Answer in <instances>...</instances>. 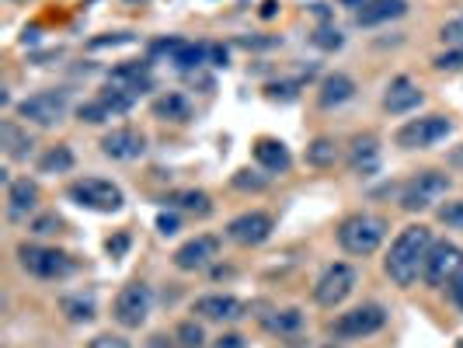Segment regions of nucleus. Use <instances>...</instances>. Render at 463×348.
<instances>
[{
	"instance_id": "nucleus-1",
	"label": "nucleus",
	"mask_w": 463,
	"mask_h": 348,
	"mask_svg": "<svg viewBox=\"0 0 463 348\" xmlns=\"http://www.w3.org/2000/svg\"><path fill=\"white\" fill-rule=\"evenodd\" d=\"M432 244H436V240H432V230L421 227V223H411V227H404V230L397 233L391 251L383 258V272L391 276V282L401 286V289H408V286L421 276Z\"/></svg>"
},
{
	"instance_id": "nucleus-2",
	"label": "nucleus",
	"mask_w": 463,
	"mask_h": 348,
	"mask_svg": "<svg viewBox=\"0 0 463 348\" xmlns=\"http://www.w3.org/2000/svg\"><path fill=\"white\" fill-rule=\"evenodd\" d=\"M383 237H387V220L383 216H373V212H355V216L342 220V227H338L342 251L355 258L373 255L383 244Z\"/></svg>"
},
{
	"instance_id": "nucleus-3",
	"label": "nucleus",
	"mask_w": 463,
	"mask_h": 348,
	"mask_svg": "<svg viewBox=\"0 0 463 348\" xmlns=\"http://www.w3.org/2000/svg\"><path fill=\"white\" fill-rule=\"evenodd\" d=\"M449 188H453L449 174H442V171H421L418 178H411L408 185L401 188V209H404V212L432 209L436 202L446 199Z\"/></svg>"
},
{
	"instance_id": "nucleus-4",
	"label": "nucleus",
	"mask_w": 463,
	"mask_h": 348,
	"mask_svg": "<svg viewBox=\"0 0 463 348\" xmlns=\"http://www.w3.org/2000/svg\"><path fill=\"white\" fill-rule=\"evenodd\" d=\"M150 306H154V293L146 282H129L118 289L116 303H112V317H116L118 327L126 331H137V327L146 324L150 317Z\"/></svg>"
},
{
	"instance_id": "nucleus-5",
	"label": "nucleus",
	"mask_w": 463,
	"mask_h": 348,
	"mask_svg": "<svg viewBox=\"0 0 463 348\" xmlns=\"http://www.w3.org/2000/svg\"><path fill=\"white\" fill-rule=\"evenodd\" d=\"M18 118L24 122H32V126H56V122H63L70 112V94L67 91H39V94H28L24 101H18Z\"/></svg>"
},
{
	"instance_id": "nucleus-6",
	"label": "nucleus",
	"mask_w": 463,
	"mask_h": 348,
	"mask_svg": "<svg viewBox=\"0 0 463 348\" xmlns=\"http://www.w3.org/2000/svg\"><path fill=\"white\" fill-rule=\"evenodd\" d=\"M18 261L28 276L35 278H63L73 272V261H70L67 251H56V248H43V244H22L18 248Z\"/></svg>"
},
{
	"instance_id": "nucleus-7",
	"label": "nucleus",
	"mask_w": 463,
	"mask_h": 348,
	"mask_svg": "<svg viewBox=\"0 0 463 348\" xmlns=\"http://www.w3.org/2000/svg\"><path fill=\"white\" fill-rule=\"evenodd\" d=\"M383 324H387V310L380 303H363V306H352L345 314H338L331 321V334L335 338H370Z\"/></svg>"
},
{
	"instance_id": "nucleus-8",
	"label": "nucleus",
	"mask_w": 463,
	"mask_h": 348,
	"mask_svg": "<svg viewBox=\"0 0 463 348\" xmlns=\"http://www.w3.org/2000/svg\"><path fill=\"white\" fill-rule=\"evenodd\" d=\"M355 268L345 265V261H335V265H327L321 278L314 282V303L317 306H327V310H335L338 303H345L352 296V289H355Z\"/></svg>"
},
{
	"instance_id": "nucleus-9",
	"label": "nucleus",
	"mask_w": 463,
	"mask_h": 348,
	"mask_svg": "<svg viewBox=\"0 0 463 348\" xmlns=\"http://www.w3.org/2000/svg\"><path fill=\"white\" fill-rule=\"evenodd\" d=\"M70 199L77 206L94 209V212H118L122 209V188L105 182V178H77L70 185Z\"/></svg>"
},
{
	"instance_id": "nucleus-10",
	"label": "nucleus",
	"mask_w": 463,
	"mask_h": 348,
	"mask_svg": "<svg viewBox=\"0 0 463 348\" xmlns=\"http://www.w3.org/2000/svg\"><path fill=\"white\" fill-rule=\"evenodd\" d=\"M453 133V122L446 116H421V118H411V122H404L401 129H397V146H404V150H425V146H436L439 139H446Z\"/></svg>"
},
{
	"instance_id": "nucleus-11",
	"label": "nucleus",
	"mask_w": 463,
	"mask_h": 348,
	"mask_svg": "<svg viewBox=\"0 0 463 348\" xmlns=\"http://www.w3.org/2000/svg\"><path fill=\"white\" fill-rule=\"evenodd\" d=\"M457 272H463V248H457L453 240H436L429 258H425V268H421L425 286H432V289L449 286Z\"/></svg>"
},
{
	"instance_id": "nucleus-12",
	"label": "nucleus",
	"mask_w": 463,
	"mask_h": 348,
	"mask_svg": "<svg viewBox=\"0 0 463 348\" xmlns=\"http://www.w3.org/2000/svg\"><path fill=\"white\" fill-rule=\"evenodd\" d=\"M276 230V223H272V216L269 212H241V216H233L231 223H227V237H231L233 244H241V248H258V244H265L269 237Z\"/></svg>"
},
{
	"instance_id": "nucleus-13",
	"label": "nucleus",
	"mask_w": 463,
	"mask_h": 348,
	"mask_svg": "<svg viewBox=\"0 0 463 348\" xmlns=\"http://www.w3.org/2000/svg\"><path fill=\"white\" fill-rule=\"evenodd\" d=\"M216 255H220V237H216V233H199V237L185 240V244L175 251V268H182V272H199V268H206Z\"/></svg>"
},
{
	"instance_id": "nucleus-14",
	"label": "nucleus",
	"mask_w": 463,
	"mask_h": 348,
	"mask_svg": "<svg viewBox=\"0 0 463 348\" xmlns=\"http://www.w3.org/2000/svg\"><path fill=\"white\" fill-rule=\"evenodd\" d=\"M143 150H146V136L133 126H118L101 136V154L112 161H137L143 157Z\"/></svg>"
},
{
	"instance_id": "nucleus-15",
	"label": "nucleus",
	"mask_w": 463,
	"mask_h": 348,
	"mask_svg": "<svg viewBox=\"0 0 463 348\" xmlns=\"http://www.w3.org/2000/svg\"><path fill=\"white\" fill-rule=\"evenodd\" d=\"M192 314H199L203 321H227V324H233V321H241L244 314H248V306H244V300H237V296H223V293H209V296H199V300L192 303Z\"/></svg>"
},
{
	"instance_id": "nucleus-16",
	"label": "nucleus",
	"mask_w": 463,
	"mask_h": 348,
	"mask_svg": "<svg viewBox=\"0 0 463 348\" xmlns=\"http://www.w3.org/2000/svg\"><path fill=\"white\" fill-rule=\"evenodd\" d=\"M421 101H425V91L418 88L415 80H408V77H397V80H391V88H387V94H383V108H387L391 116L415 112Z\"/></svg>"
},
{
	"instance_id": "nucleus-17",
	"label": "nucleus",
	"mask_w": 463,
	"mask_h": 348,
	"mask_svg": "<svg viewBox=\"0 0 463 348\" xmlns=\"http://www.w3.org/2000/svg\"><path fill=\"white\" fill-rule=\"evenodd\" d=\"M105 88L137 94V98H139V94L150 88V67H146V63H126V67H116L112 73H109Z\"/></svg>"
},
{
	"instance_id": "nucleus-18",
	"label": "nucleus",
	"mask_w": 463,
	"mask_h": 348,
	"mask_svg": "<svg viewBox=\"0 0 463 348\" xmlns=\"http://www.w3.org/2000/svg\"><path fill=\"white\" fill-rule=\"evenodd\" d=\"M35 206H39V185H35V182L18 178V182L7 185V216H11V220L32 216Z\"/></svg>"
},
{
	"instance_id": "nucleus-19",
	"label": "nucleus",
	"mask_w": 463,
	"mask_h": 348,
	"mask_svg": "<svg viewBox=\"0 0 463 348\" xmlns=\"http://www.w3.org/2000/svg\"><path fill=\"white\" fill-rule=\"evenodd\" d=\"M401 14H408V4L404 0H363V7L355 11V24L373 28V24L394 22Z\"/></svg>"
},
{
	"instance_id": "nucleus-20",
	"label": "nucleus",
	"mask_w": 463,
	"mask_h": 348,
	"mask_svg": "<svg viewBox=\"0 0 463 348\" xmlns=\"http://www.w3.org/2000/svg\"><path fill=\"white\" fill-rule=\"evenodd\" d=\"M255 161L261 164L269 174H282V171H289L293 157H289V150H286V143H282V139L261 136L255 143Z\"/></svg>"
},
{
	"instance_id": "nucleus-21",
	"label": "nucleus",
	"mask_w": 463,
	"mask_h": 348,
	"mask_svg": "<svg viewBox=\"0 0 463 348\" xmlns=\"http://www.w3.org/2000/svg\"><path fill=\"white\" fill-rule=\"evenodd\" d=\"M352 94H355V80L345 77V73H331V77H325V84L317 91V101H321V108H338Z\"/></svg>"
},
{
	"instance_id": "nucleus-22",
	"label": "nucleus",
	"mask_w": 463,
	"mask_h": 348,
	"mask_svg": "<svg viewBox=\"0 0 463 348\" xmlns=\"http://www.w3.org/2000/svg\"><path fill=\"white\" fill-rule=\"evenodd\" d=\"M376 164H380V143L376 136H355L352 139V154H348V167L359 174H370L376 171Z\"/></svg>"
},
{
	"instance_id": "nucleus-23",
	"label": "nucleus",
	"mask_w": 463,
	"mask_h": 348,
	"mask_svg": "<svg viewBox=\"0 0 463 348\" xmlns=\"http://www.w3.org/2000/svg\"><path fill=\"white\" fill-rule=\"evenodd\" d=\"M154 116L164 118V122H185L192 116V101H188L185 94H161L157 101H154Z\"/></svg>"
},
{
	"instance_id": "nucleus-24",
	"label": "nucleus",
	"mask_w": 463,
	"mask_h": 348,
	"mask_svg": "<svg viewBox=\"0 0 463 348\" xmlns=\"http://www.w3.org/2000/svg\"><path fill=\"white\" fill-rule=\"evenodd\" d=\"M167 206H175V209H182V212H195V216H209L213 212V202H209V195L206 192H175V195H167L164 199Z\"/></svg>"
},
{
	"instance_id": "nucleus-25",
	"label": "nucleus",
	"mask_w": 463,
	"mask_h": 348,
	"mask_svg": "<svg viewBox=\"0 0 463 348\" xmlns=\"http://www.w3.org/2000/svg\"><path fill=\"white\" fill-rule=\"evenodd\" d=\"M70 167H73V150L70 146H49L46 154L39 157V171L43 174H67Z\"/></svg>"
},
{
	"instance_id": "nucleus-26",
	"label": "nucleus",
	"mask_w": 463,
	"mask_h": 348,
	"mask_svg": "<svg viewBox=\"0 0 463 348\" xmlns=\"http://www.w3.org/2000/svg\"><path fill=\"white\" fill-rule=\"evenodd\" d=\"M335 161H338V143L331 136H317L307 146V164L310 167H331Z\"/></svg>"
},
{
	"instance_id": "nucleus-27",
	"label": "nucleus",
	"mask_w": 463,
	"mask_h": 348,
	"mask_svg": "<svg viewBox=\"0 0 463 348\" xmlns=\"http://www.w3.org/2000/svg\"><path fill=\"white\" fill-rule=\"evenodd\" d=\"M0 136H4V150H7L11 161H18V157H24V154L32 150V139L22 136L14 122H4V126H0Z\"/></svg>"
},
{
	"instance_id": "nucleus-28",
	"label": "nucleus",
	"mask_w": 463,
	"mask_h": 348,
	"mask_svg": "<svg viewBox=\"0 0 463 348\" xmlns=\"http://www.w3.org/2000/svg\"><path fill=\"white\" fill-rule=\"evenodd\" d=\"M175 342H178V348H206V331L195 321H182L175 331Z\"/></svg>"
},
{
	"instance_id": "nucleus-29",
	"label": "nucleus",
	"mask_w": 463,
	"mask_h": 348,
	"mask_svg": "<svg viewBox=\"0 0 463 348\" xmlns=\"http://www.w3.org/2000/svg\"><path fill=\"white\" fill-rule=\"evenodd\" d=\"M60 306H63V314H67L73 324L91 321V317H94V303L84 300V296H63V300H60Z\"/></svg>"
},
{
	"instance_id": "nucleus-30",
	"label": "nucleus",
	"mask_w": 463,
	"mask_h": 348,
	"mask_svg": "<svg viewBox=\"0 0 463 348\" xmlns=\"http://www.w3.org/2000/svg\"><path fill=\"white\" fill-rule=\"evenodd\" d=\"M432 67L439 70V73H457V70H463V46H449L446 52H439L432 60Z\"/></svg>"
},
{
	"instance_id": "nucleus-31",
	"label": "nucleus",
	"mask_w": 463,
	"mask_h": 348,
	"mask_svg": "<svg viewBox=\"0 0 463 348\" xmlns=\"http://www.w3.org/2000/svg\"><path fill=\"white\" fill-rule=\"evenodd\" d=\"M300 321H303L300 310H282V314H276V317H269L265 327H269V331H279V334H286V331H297Z\"/></svg>"
},
{
	"instance_id": "nucleus-32",
	"label": "nucleus",
	"mask_w": 463,
	"mask_h": 348,
	"mask_svg": "<svg viewBox=\"0 0 463 348\" xmlns=\"http://www.w3.org/2000/svg\"><path fill=\"white\" fill-rule=\"evenodd\" d=\"M439 223H446L449 230H463V202L460 199H453V202H446V206H439Z\"/></svg>"
},
{
	"instance_id": "nucleus-33",
	"label": "nucleus",
	"mask_w": 463,
	"mask_h": 348,
	"mask_svg": "<svg viewBox=\"0 0 463 348\" xmlns=\"http://www.w3.org/2000/svg\"><path fill=\"white\" fill-rule=\"evenodd\" d=\"M439 39L446 42V46H463V14H460V18H453V22L442 24Z\"/></svg>"
},
{
	"instance_id": "nucleus-34",
	"label": "nucleus",
	"mask_w": 463,
	"mask_h": 348,
	"mask_svg": "<svg viewBox=\"0 0 463 348\" xmlns=\"http://www.w3.org/2000/svg\"><path fill=\"white\" fill-rule=\"evenodd\" d=\"M269 185V178H261V174H255V171H237L233 174V188H251V192H261V188Z\"/></svg>"
},
{
	"instance_id": "nucleus-35",
	"label": "nucleus",
	"mask_w": 463,
	"mask_h": 348,
	"mask_svg": "<svg viewBox=\"0 0 463 348\" xmlns=\"http://www.w3.org/2000/svg\"><path fill=\"white\" fill-rule=\"evenodd\" d=\"M88 348H129V342L122 334H98Z\"/></svg>"
},
{
	"instance_id": "nucleus-36",
	"label": "nucleus",
	"mask_w": 463,
	"mask_h": 348,
	"mask_svg": "<svg viewBox=\"0 0 463 348\" xmlns=\"http://www.w3.org/2000/svg\"><path fill=\"white\" fill-rule=\"evenodd\" d=\"M32 230L35 233H56L60 230V216H39V220L32 223Z\"/></svg>"
},
{
	"instance_id": "nucleus-37",
	"label": "nucleus",
	"mask_w": 463,
	"mask_h": 348,
	"mask_svg": "<svg viewBox=\"0 0 463 348\" xmlns=\"http://www.w3.org/2000/svg\"><path fill=\"white\" fill-rule=\"evenodd\" d=\"M213 348H248V342H244V338H241V334H220V338H216V342H213Z\"/></svg>"
},
{
	"instance_id": "nucleus-38",
	"label": "nucleus",
	"mask_w": 463,
	"mask_h": 348,
	"mask_svg": "<svg viewBox=\"0 0 463 348\" xmlns=\"http://www.w3.org/2000/svg\"><path fill=\"white\" fill-rule=\"evenodd\" d=\"M446 289H449V300H453L463 310V272H457V276H453V282H449Z\"/></svg>"
},
{
	"instance_id": "nucleus-39",
	"label": "nucleus",
	"mask_w": 463,
	"mask_h": 348,
	"mask_svg": "<svg viewBox=\"0 0 463 348\" xmlns=\"http://www.w3.org/2000/svg\"><path fill=\"white\" fill-rule=\"evenodd\" d=\"M126 248H129V237H126V233H122V237H116V240H109V251H112V255H122Z\"/></svg>"
},
{
	"instance_id": "nucleus-40",
	"label": "nucleus",
	"mask_w": 463,
	"mask_h": 348,
	"mask_svg": "<svg viewBox=\"0 0 463 348\" xmlns=\"http://www.w3.org/2000/svg\"><path fill=\"white\" fill-rule=\"evenodd\" d=\"M157 227H161V233H175L178 220H175V216H161V220H157Z\"/></svg>"
},
{
	"instance_id": "nucleus-41",
	"label": "nucleus",
	"mask_w": 463,
	"mask_h": 348,
	"mask_svg": "<svg viewBox=\"0 0 463 348\" xmlns=\"http://www.w3.org/2000/svg\"><path fill=\"white\" fill-rule=\"evenodd\" d=\"M146 348H175V345H171V338H164V334H154V338L146 342Z\"/></svg>"
},
{
	"instance_id": "nucleus-42",
	"label": "nucleus",
	"mask_w": 463,
	"mask_h": 348,
	"mask_svg": "<svg viewBox=\"0 0 463 348\" xmlns=\"http://www.w3.org/2000/svg\"><path fill=\"white\" fill-rule=\"evenodd\" d=\"M261 14L272 18V14H276V0H265V4H261Z\"/></svg>"
},
{
	"instance_id": "nucleus-43",
	"label": "nucleus",
	"mask_w": 463,
	"mask_h": 348,
	"mask_svg": "<svg viewBox=\"0 0 463 348\" xmlns=\"http://www.w3.org/2000/svg\"><path fill=\"white\" fill-rule=\"evenodd\" d=\"M449 164H457V167H463V150H453V154H449Z\"/></svg>"
},
{
	"instance_id": "nucleus-44",
	"label": "nucleus",
	"mask_w": 463,
	"mask_h": 348,
	"mask_svg": "<svg viewBox=\"0 0 463 348\" xmlns=\"http://www.w3.org/2000/svg\"><path fill=\"white\" fill-rule=\"evenodd\" d=\"M325 348H338V345H325Z\"/></svg>"
}]
</instances>
